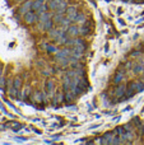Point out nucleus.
Instances as JSON below:
<instances>
[{"instance_id":"nucleus-3","label":"nucleus","mask_w":144,"mask_h":145,"mask_svg":"<svg viewBox=\"0 0 144 145\" xmlns=\"http://www.w3.org/2000/svg\"><path fill=\"white\" fill-rule=\"evenodd\" d=\"M126 89H128V87L125 84H117V87L115 88V90H114V94L116 95L117 98H122L126 95Z\"/></svg>"},{"instance_id":"nucleus-24","label":"nucleus","mask_w":144,"mask_h":145,"mask_svg":"<svg viewBox=\"0 0 144 145\" xmlns=\"http://www.w3.org/2000/svg\"><path fill=\"white\" fill-rule=\"evenodd\" d=\"M1 72H3V69L0 68V78H1Z\"/></svg>"},{"instance_id":"nucleus-23","label":"nucleus","mask_w":144,"mask_h":145,"mask_svg":"<svg viewBox=\"0 0 144 145\" xmlns=\"http://www.w3.org/2000/svg\"><path fill=\"white\" fill-rule=\"evenodd\" d=\"M125 66H126V69H132V63H129V61H128V63L126 64H125Z\"/></svg>"},{"instance_id":"nucleus-15","label":"nucleus","mask_w":144,"mask_h":145,"mask_svg":"<svg viewBox=\"0 0 144 145\" xmlns=\"http://www.w3.org/2000/svg\"><path fill=\"white\" fill-rule=\"evenodd\" d=\"M78 28H79V35L82 36H86L91 32V27H88V25H82V27H78Z\"/></svg>"},{"instance_id":"nucleus-10","label":"nucleus","mask_w":144,"mask_h":145,"mask_svg":"<svg viewBox=\"0 0 144 145\" xmlns=\"http://www.w3.org/2000/svg\"><path fill=\"white\" fill-rule=\"evenodd\" d=\"M45 97H46V94L45 93H41L40 90H36V92L33 93V98H35V101L36 102H38V103L43 102V98Z\"/></svg>"},{"instance_id":"nucleus-9","label":"nucleus","mask_w":144,"mask_h":145,"mask_svg":"<svg viewBox=\"0 0 144 145\" xmlns=\"http://www.w3.org/2000/svg\"><path fill=\"white\" fill-rule=\"evenodd\" d=\"M66 33L69 36H71V37H75V36L79 35V28L77 25H69L68 29H66Z\"/></svg>"},{"instance_id":"nucleus-14","label":"nucleus","mask_w":144,"mask_h":145,"mask_svg":"<svg viewBox=\"0 0 144 145\" xmlns=\"http://www.w3.org/2000/svg\"><path fill=\"white\" fill-rule=\"evenodd\" d=\"M122 78H124V74H122V71L121 70H119L116 72V74H115V78H114V83L115 84H120V83L122 82Z\"/></svg>"},{"instance_id":"nucleus-17","label":"nucleus","mask_w":144,"mask_h":145,"mask_svg":"<svg viewBox=\"0 0 144 145\" xmlns=\"http://www.w3.org/2000/svg\"><path fill=\"white\" fill-rule=\"evenodd\" d=\"M133 71H134L135 74H140V72H144V64H143V63L137 64V65H135V68L133 69Z\"/></svg>"},{"instance_id":"nucleus-16","label":"nucleus","mask_w":144,"mask_h":145,"mask_svg":"<svg viewBox=\"0 0 144 145\" xmlns=\"http://www.w3.org/2000/svg\"><path fill=\"white\" fill-rule=\"evenodd\" d=\"M54 23H55V22H54V20L48 19L47 22H46V23H43V24H42V28H43V29H45V31H50V29H52V27H54Z\"/></svg>"},{"instance_id":"nucleus-20","label":"nucleus","mask_w":144,"mask_h":145,"mask_svg":"<svg viewBox=\"0 0 144 145\" xmlns=\"http://www.w3.org/2000/svg\"><path fill=\"white\" fill-rule=\"evenodd\" d=\"M64 97H65V95H64L63 93H58V94H56V97H55L56 99L54 101V103L56 105V103H59V102H63V101H64Z\"/></svg>"},{"instance_id":"nucleus-7","label":"nucleus","mask_w":144,"mask_h":145,"mask_svg":"<svg viewBox=\"0 0 144 145\" xmlns=\"http://www.w3.org/2000/svg\"><path fill=\"white\" fill-rule=\"evenodd\" d=\"M143 87L144 85L142 82H133L128 85V89H132V90H134V92H142Z\"/></svg>"},{"instance_id":"nucleus-19","label":"nucleus","mask_w":144,"mask_h":145,"mask_svg":"<svg viewBox=\"0 0 144 145\" xmlns=\"http://www.w3.org/2000/svg\"><path fill=\"white\" fill-rule=\"evenodd\" d=\"M20 85H22V79H20V76H17V78L14 79V82H13V87H14L15 89L19 90Z\"/></svg>"},{"instance_id":"nucleus-25","label":"nucleus","mask_w":144,"mask_h":145,"mask_svg":"<svg viewBox=\"0 0 144 145\" xmlns=\"http://www.w3.org/2000/svg\"><path fill=\"white\" fill-rule=\"evenodd\" d=\"M38 1H41V3H45V1H46V0H38Z\"/></svg>"},{"instance_id":"nucleus-1","label":"nucleus","mask_w":144,"mask_h":145,"mask_svg":"<svg viewBox=\"0 0 144 145\" xmlns=\"http://www.w3.org/2000/svg\"><path fill=\"white\" fill-rule=\"evenodd\" d=\"M38 20V14L35 12V10H32V12H27L24 14V22H26V24H28V25H31V24H33V23H36Z\"/></svg>"},{"instance_id":"nucleus-5","label":"nucleus","mask_w":144,"mask_h":145,"mask_svg":"<svg viewBox=\"0 0 144 145\" xmlns=\"http://www.w3.org/2000/svg\"><path fill=\"white\" fill-rule=\"evenodd\" d=\"M32 7H33V1H32V0H26V1L23 3L22 7L19 8V13L22 15H24L26 13L29 12V10L32 9Z\"/></svg>"},{"instance_id":"nucleus-12","label":"nucleus","mask_w":144,"mask_h":145,"mask_svg":"<svg viewBox=\"0 0 144 145\" xmlns=\"http://www.w3.org/2000/svg\"><path fill=\"white\" fill-rule=\"evenodd\" d=\"M55 12L56 13H61V14H65V12H66V3H65V0H64V1H61V3H59V5H58V8H56Z\"/></svg>"},{"instance_id":"nucleus-2","label":"nucleus","mask_w":144,"mask_h":145,"mask_svg":"<svg viewBox=\"0 0 144 145\" xmlns=\"http://www.w3.org/2000/svg\"><path fill=\"white\" fill-rule=\"evenodd\" d=\"M47 5H45V3H41L38 1V0H36V1H33V7H32V10H35L36 13H37L38 15L42 14V13L47 12Z\"/></svg>"},{"instance_id":"nucleus-11","label":"nucleus","mask_w":144,"mask_h":145,"mask_svg":"<svg viewBox=\"0 0 144 145\" xmlns=\"http://www.w3.org/2000/svg\"><path fill=\"white\" fill-rule=\"evenodd\" d=\"M42 46H43V48H45L46 51H47L48 54H56L58 52V47H55V46H52V45H47V43H42Z\"/></svg>"},{"instance_id":"nucleus-22","label":"nucleus","mask_w":144,"mask_h":145,"mask_svg":"<svg viewBox=\"0 0 144 145\" xmlns=\"http://www.w3.org/2000/svg\"><path fill=\"white\" fill-rule=\"evenodd\" d=\"M132 56H133V57H137V56H142V52H140V51H134V52H132Z\"/></svg>"},{"instance_id":"nucleus-8","label":"nucleus","mask_w":144,"mask_h":145,"mask_svg":"<svg viewBox=\"0 0 144 145\" xmlns=\"http://www.w3.org/2000/svg\"><path fill=\"white\" fill-rule=\"evenodd\" d=\"M51 17H54V15L50 14V13H47V12H45V13H42V14H40V15H38V20H40V24L42 25L43 23H46L48 19H51Z\"/></svg>"},{"instance_id":"nucleus-13","label":"nucleus","mask_w":144,"mask_h":145,"mask_svg":"<svg viewBox=\"0 0 144 145\" xmlns=\"http://www.w3.org/2000/svg\"><path fill=\"white\" fill-rule=\"evenodd\" d=\"M74 22L79 23V24H84V23H87V18H86V15H84V14H81V13H78Z\"/></svg>"},{"instance_id":"nucleus-26","label":"nucleus","mask_w":144,"mask_h":145,"mask_svg":"<svg viewBox=\"0 0 144 145\" xmlns=\"http://www.w3.org/2000/svg\"><path fill=\"white\" fill-rule=\"evenodd\" d=\"M126 1H133V0H126Z\"/></svg>"},{"instance_id":"nucleus-4","label":"nucleus","mask_w":144,"mask_h":145,"mask_svg":"<svg viewBox=\"0 0 144 145\" xmlns=\"http://www.w3.org/2000/svg\"><path fill=\"white\" fill-rule=\"evenodd\" d=\"M46 98H52L54 97V82L51 79H47L46 80Z\"/></svg>"},{"instance_id":"nucleus-18","label":"nucleus","mask_w":144,"mask_h":145,"mask_svg":"<svg viewBox=\"0 0 144 145\" xmlns=\"http://www.w3.org/2000/svg\"><path fill=\"white\" fill-rule=\"evenodd\" d=\"M64 18H65V17H64V14H61V13H56V14L54 15L52 20L55 23H61V20H63Z\"/></svg>"},{"instance_id":"nucleus-21","label":"nucleus","mask_w":144,"mask_h":145,"mask_svg":"<svg viewBox=\"0 0 144 145\" xmlns=\"http://www.w3.org/2000/svg\"><path fill=\"white\" fill-rule=\"evenodd\" d=\"M29 92H31V88L29 87H26L24 88V92H23V97H28V95H29Z\"/></svg>"},{"instance_id":"nucleus-6","label":"nucleus","mask_w":144,"mask_h":145,"mask_svg":"<svg viewBox=\"0 0 144 145\" xmlns=\"http://www.w3.org/2000/svg\"><path fill=\"white\" fill-rule=\"evenodd\" d=\"M65 14H66V18H68L70 22H74V20H75L77 14H78V12H77L75 7H69V8H66Z\"/></svg>"}]
</instances>
